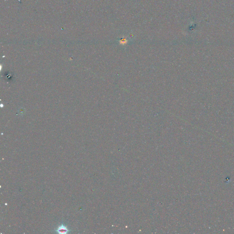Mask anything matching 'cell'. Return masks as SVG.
<instances>
[{
    "label": "cell",
    "mask_w": 234,
    "mask_h": 234,
    "mask_svg": "<svg viewBox=\"0 0 234 234\" xmlns=\"http://www.w3.org/2000/svg\"><path fill=\"white\" fill-rule=\"evenodd\" d=\"M55 231L58 234H66L70 232V230L68 229L66 226L63 224H61L60 225H59V227H57Z\"/></svg>",
    "instance_id": "obj_1"
}]
</instances>
